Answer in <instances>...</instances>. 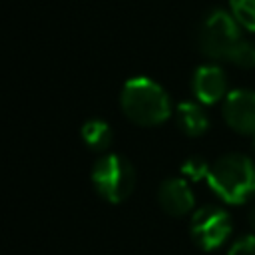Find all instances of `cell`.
<instances>
[{"instance_id":"9","label":"cell","mask_w":255,"mask_h":255,"mask_svg":"<svg viewBox=\"0 0 255 255\" xmlns=\"http://www.w3.org/2000/svg\"><path fill=\"white\" fill-rule=\"evenodd\" d=\"M175 122H177V128L189 137H199L209 128V118L205 110L195 102L179 104L175 110Z\"/></svg>"},{"instance_id":"7","label":"cell","mask_w":255,"mask_h":255,"mask_svg":"<svg viewBox=\"0 0 255 255\" xmlns=\"http://www.w3.org/2000/svg\"><path fill=\"white\" fill-rule=\"evenodd\" d=\"M191 90L193 96L201 104H217L219 100H225L227 92V76L221 66L217 64H203L193 72L191 78Z\"/></svg>"},{"instance_id":"12","label":"cell","mask_w":255,"mask_h":255,"mask_svg":"<svg viewBox=\"0 0 255 255\" xmlns=\"http://www.w3.org/2000/svg\"><path fill=\"white\" fill-rule=\"evenodd\" d=\"M229 62L239 66V68H255V42L243 38L239 42V46L235 48Z\"/></svg>"},{"instance_id":"2","label":"cell","mask_w":255,"mask_h":255,"mask_svg":"<svg viewBox=\"0 0 255 255\" xmlns=\"http://www.w3.org/2000/svg\"><path fill=\"white\" fill-rule=\"evenodd\" d=\"M205 179L225 203H245L255 195V161L243 153H225L211 163Z\"/></svg>"},{"instance_id":"6","label":"cell","mask_w":255,"mask_h":255,"mask_svg":"<svg viewBox=\"0 0 255 255\" xmlns=\"http://www.w3.org/2000/svg\"><path fill=\"white\" fill-rule=\"evenodd\" d=\"M225 124L241 133V135H255V90L239 88L231 90L221 108Z\"/></svg>"},{"instance_id":"3","label":"cell","mask_w":255,"mask_h":255,"mask_svg":"<svg viewBox=\"0 0 255 255\" xmlns=\"http://www.w3.org/2000/svg\"><path fill=\"white\" fill-rule=\"evenodd\" d=\"M241 40V26L231 12L213 8L203 16L197 32V46L205 58L213 62H229Z\"/></svg>"},{"instance_id":"13","label":"cell","mask_w":255,"mask_h":255,"mask_svg":"<svg viewBox=\"0 0 255 255\" xmlns=\"http://www.w3.org/2000/svg\"><path fill=\"white\" fill-rule=\"evenodd\" d=\"M209 167H211V165H209L203 157L193 155V157L185 159V163L181 165V173H183V175H187L191 181H197V179H201V177H207Z\"/></svg>"},{"instance_id":"14","label":"cell","mask_w":255,"mask_h":255,"mask_svg":"<svg viewBox=\"0 0 255 255\" xmlns=\"http://www.w3.org/2000/svg\"><path fill=\"white\" fill-rule=\"evenodd\" d=\"M227 255H255V233L239 237L231 247Z\"/></svg>"},{"instance_id":"5","label":"cell","mask_w":255,"mask_h":255,"mask_svg":"<svg viewBox=\"0 0 255 255\" xmlns=\"http://www.w3.org/2000/svg\"><path fill=\"white\" fill-rule=\"evenodd\" d=\"M189 233L199 249L203 251L219 249L231 235V217L223 207L203 205L193 211Z\"/></svg>"},{"instance_id":"4","label":"cell","mask_w":255,"mask_h":255,"mask_svg":"<svg viewBox=\"0 0 255 255\" xmlns=\"http://www.w3.org/2000/svg\"><path fill=\"white\" fill-rule=\"evenodd\" d=\"M92 183L102 199L108 203H122L135 187V169L128 157L106 153L92 167Z\"/></svg>"},{"instance_id":"11","label":"cell","mask_w":255,"mask_h":255,"mask_svg":"<svg viewBox=\"0 0 255 255\" xmlns=\"http://www.w3.org/2000/svg\"><path fill=\"white\" fill-rule=\"evenodd\" d=\"M229 12L243 30L255 32V0H229Z\"/></svg>"},{"instance_id":"1","label":"cell","mask_w":255,"mask_h":255,"mask_svg":"<svg viewBox=\"0 0 255 255\" xmlns=\"http://www.w3.org/2000/svg\"><path fill=\"white\" fill-rule=\"evenodd\" d=\"M120 106L128 120L143 128L159 126L171 116V100L167 92L145 76L129 78L124 84Z\"/></svg>"},{"instance_id":"16","label":"cell","mask_w":255,"mask_h":255,"mask_svg":"<svg viewBox=\"0 0 255 255\" xmlns=\"http://www.w3.org/2000/svg\"><path fill=\"white\" fill-rule=\"evenodd\" d=\"M253 151H255V135H253Z\"/></svg>"},{"instance_id":"15","label":"cell","mask_w":255,"mask_h":255,"mask_svg":"<svg viewBox=\"0 0 255 255\" xmlns=\"http://www.w3.org/2000/svg\"><path fill=\"white\" fill-rule=\"evenodd\" d=\"M247 221H249L251 229L255 231V203H251V207H249V211H247Z\"/></svg>"},{"instance_id":"10","label":"cell","mask_w":255,"mask_h":255,"mask_svg":"<svg viewBox=\"0 0 255 255\" xmlns=\"http://www.w3.org/2000/svg\"><path fill=\"white\" fill-rule=\"evenodd\" d=\"M82 139L90 149L104 151L110 147L114 133H112V128L108 126V122H104L100 118H92L82 126Z\"/></svg>"},{"instance_id":"8","label":"cell","mask_w":255,"mask_h":255,"mask_svg":"<svg viewBox=\"0 0 255 255\" xmlns=\"http://www.w3.org/2000/svg\"><path fill=\"white\" fill-rule=\"evenodd\" d=\"M157 201H159V207L173 217L187 215L195 205V197L189 189V183L183 177L163 179L157 189Z\"/></svg>"}]
</instances>
